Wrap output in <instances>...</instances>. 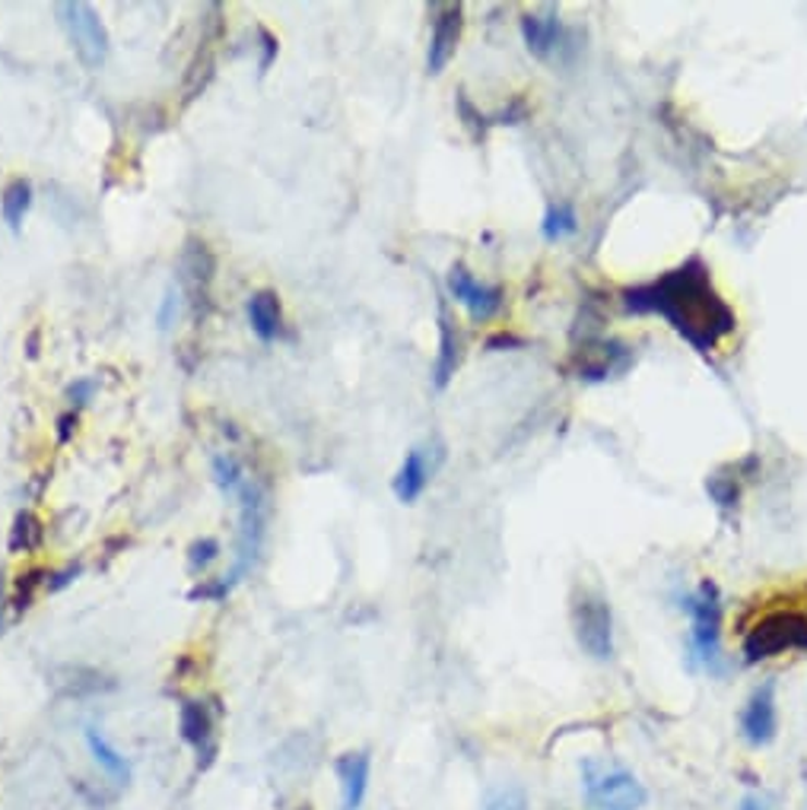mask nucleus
I'll list each match as a JSON object with an SVG mask.
<instances>
[{
    "instance_id": "f257e3e1",
    "label": "nucleus",
    "mask_w": 807,
    "mask_h": 810,
    "mask_svg": "<svg viewBox=\"0 0 807 810\" xmlns=\"http://www.w3.org/2000/svg\"><path fill=\"white\" fill-rule=\"evenodd\" d=\"M624 309L633 315H661L694 350L709 353L737 328L732 305L715 293L709 267L684 261L664 277L624 290Z\"/></svg>"
},
{
    "instance_id": "f03ea898",
    "label": "nucleus",
    "mask_w": 807,
    "mask_h": 810,
    "mask_svg": "<svg viewBox=\"0 0 807 810\" xmlns=\"http://www.w3.org/2000/svg\"><path fill=\"white\" fill-rule=\"evenodd\" d=\"M785 652H807V614L802 610H772L744 632L740 655L747 664L770 662Z\"/></svg>"
},
{
    "instance_id": "7ed1b4c3",
    "label": "nucleus",
    "mask_w": 807,
    "mask_h": 810,
    "mask_svg": "<svg viewBox=\"0 0 807 810\" xmlns=\"http://www.w3.org/2000/svg\"><path fill=\"white\" fill-rule=\"evenodd\" d=\"M684 610L690 614V649L706 670H722V594L712 579H702L694 594L684 597Z\"/></svg>"
},
{
    "instance_id": "20e7f679",
    "label": "nucleus",
    "mask_w": 807,
    "mask_h": 810,
    "mask_svg": "<svg viewBox=\"0 0 807 810\" xmlns=\"http://www.w3.org/2000/svg\"><path fill=\"white\" fill-rule=\"evenodd\" d=\"M582 791L591 810H642L649 801L646 785L624 766L586 763Z\"/></svg>"
},
{
    "instance_id": "39448f33",
    "label": "nucleus",
    "mask_w": 807,
    "mask_h": 810,
    "mask_svg": "<svg viewBox=\"0 0 807 810\" xmlns=\"http://www.w3.org/2000/svg\"><path fill=\"white\" fill-rule=\"evenodd\" d=\"M573 629L576 642L594 662L614 658V617L611 604L598 591H579L573 597Z\"/></svg>"
},
{
    "instance_id": "423d86ee",
    "label": "nucleus",
    "mask_w": 807,
    "mask_h": 810,
    "mask_svg": "<svg viewBox=\"0 0 807 810\" xmlns=\"http://www.w3.org/2000/svg\"><path fill=\"white\" fill-rule=\"evenodd\" d=\"M58 13L64 20V29L71 36V45H74L76 58L83 61V68L99 71L109 58V29L103 16L89 3H80V0L61 3Z\"/></svg>"
},
{
    "instance_id": "0eeeda50",
    "label": "nucleus",
    "mask_w": 807,
    "mask_h": 810,
    "mask_svg": "<svg viewBox=\"0 0 807 810\" xmlns=\"http://www.w3.org/2000/svg\"><path fill=\"white\" fill-rule=\"evenodd\" d=\"M239 499H242V528H239V563L232 569V579H239L242 572L255 566L261 544H264V531H267V516H270V499H267L264 483L245 480V486L239 489Z\"/></svg>"
},
{
    "instance_id": "6e6552de",
    "label": "nucleus",
    "mask_w": 807,
    "mask_h": 810,
    "mask_svg": "<svg viewBox=\"0 0 807 810\" xmlns=\"http://www.w3.org/2000/svg\"><path fill=\"white\" fill-rule=\"evenodd\" d=\"M445 283H448L451 299L461 302L474 322H486V318H493V315L503 309V287L480 283V280H474V274H471L465 264H451Z\"/></svg>"
},
{
    "instance_id": "1a4fd4ad",
    "label": "nucleus",
    "mask_w": 807,
    "mask_h": 810,
    "mask_svg": "<svg viewBox=\"0 0 807 810\" xmlns=\"http://www.w3.org/2000/svg\"><path fill=\"white\" fill-rule=\"evenodd\" d=\"M779 732V712H775V684H760L740 712V735L750 747H767Z\"/></svg>"
},
{
    "instance_id": "9d476101",
    "label": "nucleus",
    "mask_w": 807,
    "mask_h": 810,
    "mask_svg": "<svg viewBox=\"0 0 807 810\" xmlns=\"http://www.w3.org/2000/svg\"><path fill=\"white\" fill-rule=\"evenodd\" d=\"M179 732L184 743L194 747L197 766L207 770L217 760V737H214V712L204 700H184L179 709Z\"/></svg>"
},
{
    "instance_id": "9b49d317",
    "label": "nucleus",
    "mask_w": 807,
    "mask_h": 810,
    "mask_svg": "<svg viewBox=\"0 0 807 810\" xmlns=\"http://www.w3.org/2000/svg\"><path fill=\"white\" fill-rule=\"evenodd\" d=\"M576 372L579 378L586 382H604L611 378L614 372H624L633 360V353L626 350L624 343L617 340H586L579 350H576Z\"/></svg>"
},
{
    "instance_id": "f8f14e48",
    "label": "nucleus",
    "mask_w": 807,
    "mask_h": 810,
    "mask_svg": "<svg viewBox=\"0 0 807 810\" xmlns=\"http://www.w3.org/2000/svg\"><path fill=\"white\" fill-rule=\"evenodd\" d=\"M461 26H465V10L461 3H448L433 23V38H430V51H426V68L430 74H442L445 64L455 58L458 51V38H461Z\"/></svg>"
},
{
    "instance_id": "ddd939ff",
    "label": "nucleus",
    "mask_w": 807,
    "mask_h": 810,
    "mask_svg": "<svg viewBox=\"0 0 807 810\" xmlns=\"http://www.w3.org/2000/svg\"><path fill=\"white\" fill-rule=\"evenodd\" d=\"M521 38L534 58L551 61L566 48V26L556 13H528L521 16Z\"/></svg>"
},
{
    "instance_id": "4468645a",
    "label": "nucleus",
    "mask_w": 807,
    "mask_h": 810,
    "mask_svg": "<svg viewBox=\"0 0 807 810\" xmlns=\"http://www.w3.org/2000/svg\"><path fill=\"white\" fill-rule=\"evenodd\" d=\"M214 267H217V264H214L210 249H207L204 242L191 239L182 255V270H184V283H188V290H191V302H194V309H197V312H201V302L207 305V299H210Z\"/></svg>"
},
{
    "instance_id": "2eb2a0df",
    "label": "nucleus",
    "mask_w": 807,
    "mask_h": 810,
    "mask_svg": "<svg viewBox=\"0 0 807 810\" xmlns=\"http://www.w3.org/2000/svg\"><path fill=\"white\" fill-rule=\"evenodd\" d=\"M369 773H372V757L366 750L344 753L337 760V778H340V795H344V810H360L366 801Z\"/></svg>"
},
{
    "instance_id": "dca6fc26",
    "label": "nucleus",
    "mask_w": 807,
    "mask_h": 810,
    "mask_svg": "<svg viewBox=\"0 0 807 810\" xmlns=\"http://www.w3.org/2000/svg\"><path fill=\"white\" fill-rule=\"evenodd\" d=\"M430 474H433V468H430L426 451H423V448H410V451L404 455L398 474H395V483H392L395 496L401 499L404 506L417 503V499L423 496V489L430 486Z\"/></svg>"
},
{
    "instance_id": "f3484780",
    "label": "nucleus",
    "mask_w": 807,
    "mask_h": 810,
    "mask_svg": "<svg viewBox=\"0 0 807 810\" xmlns=\"http://www.w3.org/2000/svg\"><path fill=\"white\" fill-rule=\"evenodd\" d=\"M249 325L255 331L257 340L270 343L284 334V309H280V295L274 290H257L249 295Z\"/></svg>"
},
{
    "instance_id": "a211bd4d",
    "label": "nucleus",
    "mask_w": 807,
    "mask_h": 810,
    "mask_svg": "<svg viewBox=\"0 0 807 810\" xmlns=\"http://www.w3.org/2000/svg\"><path fill=\"white\" fill-rule=\"evenodd\" d=\"M33 207V182L29 179H13L7 182L3 194H0V217L7 222V229L13 235L23 232V220Z\"/></svg>"
},
{
    "instance_id": "6ab92c4d",
    "label": "nucleus",
    "mask_w": 807,
    "mask_h": 810,
    "mask_svg": "<svg viewBox=\"0 0 807 810\" xmlns=\"http://www.w3.org/2000/svg\"><path fill=\"white\" fill-rule=\"evenodd\" d=\"M461 360V337L455 334V325L448 322L445 305L439 309V356H436V388H445Z\"/></svg>"
},
{
    "instance_id": "aec40b11",
    "label": "nucleus",
    "mask_w": 807,
    "mask_h": 810,
    "mask_svg": "<svg viewBox=\"0 0 807 810\" xmlns=\"http://www.w3.org/2000/svg\"><path fill=\"white\" fill-rule=\"evenodd\" d=\"M86 747H89V753H93V760L106 770V773L111 775V778H118V782H128V775H131V770H128V760L111 747L109 740L106 737L99 735L96 728H86Z\"/></svg>"
},
{
    "instance_id": "412c9836",
    "label": "nucleus",
    "mask_w": 807,
    "mask_h": 810,
    "mask_svg": "<svg viewBox=\"0 0 807 810\" xmlns=\"http://www.w3.org/2000/svg\"><path fill=\"white\" fill-rule=\"evenodd\" d=\"M41 544V521L33 512H20L10 528V553H29Z\"/></svg>"
},
{
    "instance_id": "4be33fe9",
    "label": "nucleus",
    "mask_w": 807,
    "mask_h": 810,
    "mask_svg": "<svg viewBox=\"0 0 807 810\" xmlns=\"http://www.w3.org/2000/svg\"><path fill=\"white\" fill-rule=\"evenodd\" d=\"M541 232L547 242H556L569 232H576V210L573 204H551L547 214H544V222H541Z\"/></svg>"
},
{
    "instance_id": "5701e85b",
    "label": "nucleus",
    "mask_w": 807,
    "mask_h": 810,
    "mask_svg": "<svg viewBox=\"0 0 807 810\" xmlns=\"http://www.w3.org/2000/svg\"><path fill=\"white\" fill-rule=\"evenodd\" d=\"M214 477L220 483L222 493H229V496H239V489L245 486V471H242V464L232 458V455H217L214 458Z\"/></svg>"
},
{
    "instance_id": "b1692460",
    "label": "nucleus",
    "mask_w": 807,
    "mask_h": 810,
    "mask_svg": "<svg viewBox=\"0 0 807 810\" xmlns=\"http://www.w3.org/2000/svg\"><path fill=\"white\" fill-rule=\"evenodd\" d=\"M217 559H220V541H217V537H201V541H194L191 551H188V566H191V572H204V569H210Z\"/></svg>"
},
{
    "instance_id": "393cba45",
    "label": "nucleus",
    "mask_w": 807,
    "mask_h": 810,
    "mask_svg": "<svg viewBox=\"0 0 807 810\" xmlns=\"http://www.w3.org/2000/svg\"><path fill=\"white\" fill-rule=\"evenodd\" d=\"M490 810H528V798H525V791L521 788H499L493 798H490Z\"/></svg>"
},
{
    "instance_id": "a878e982",
    "label": "nucleus",
    "mask_w": 807,
    "mask_h": 810,
    "mask_svg": "<svg viewBox=\"0 0 807 810\" xmlns=\"http://www.w3.org/2000/svg\"><path fill=\"white\" fill-rule=\"evenodd\" d=\"M236 582H239V579H232V576H229V579H220V582H204V585H197V589L191 591L188 597H191V601H222V597L232 591Z\"/></svg>"
},
{
    "instance_id": "bb28decb",
    "label": "nucleus",
    "mask_w": 807,
    "mask_h": 810,
    "mask_svg": "<svg viewBox=\"0 0 807 810\" xmlns=\"http://www.w3.org/2000/svg\"><path fill=\"white\" fill-rule=\"evenodd\" d=\"M179 305H182V299H179V293L169 287L166 295H162V302H159V315H156L159 331H169V328L176 325V318H179Z\"/></svg>"
},
{
    "instance_id": "cd10ccee",
    "label": "nucleus",
    "mask_w": 807,
    "mask_h": 810,
    "mask_svg": "<svg viewBox=\"0 0 807 810\" xmlns=\"http://www.w3.org/2000/svg\"><path fill=\"white\" fill-rule=\"evenodd\" d=\"M38 576H45V572H29V576H23V582L16 585V597H13V607L23 614L29 604H33V594H36V585L41 582Z\"/></svg>"
},
{
    "instance_id": "c85d7f7f",
    "label": "nucleus",
    "mask_w": 807,
    "mask_h": 810,
    "mask_svg": "<svg viewBox=\"0 0 807 810\" xmlns=\"http://www.w3.org/2000/svg\"><path fill=\"white\" fill-rule=\"evenodd\" d=\"M96 388H99V385H96V378H76L74 385L68 388V401L74 404V410L76 407L89 404V401H93V395H96Z\"/></svg>"
},
{
    "instance_id": "c756f323",
    "label": "nucleus",
    "mask_w": 807,
    "mask_h": 810,
    "mask_svg": "<svg viewBox=\"0 0 807 810\" xmlns=\"http://www.w3.org/2000/svg\"><path fill=\"white\" fill-rule=\"evenodd\" d=\"M80 572H83V566H80V563H76V566H68V569H61V572H51V576L45 572V589L48 591L68 589Z\"/></svg>"
},
{
    "instance_id": "7c9ffc66",
    "label": "nucleus",
    "mask_w": 807,
    "mask_h": 810,
    "mask_svg": "<svg viewBox=\"0 0 807 810\" xmlns=\"http://www.w3.org/2000/svg\"><path fill=\"white\" fill-rule=\"evenodd\" d=\"M257 38H261V61H257V68H261V74H267L270 61L277 58V36H270L267 29H257Z\"/></svg>"
},
{
    "instance_id": "2f4dec72",
    "label": "nucleus",
    "mask_w": 807,
    "mask_h": 810,
    "mask_svg": "<svg viewBox=\"0 0 807 810\" xmlns=\"http://www.w3.org/2000/svg\"><path fill=\"white\" fill-rule=\"evenodd\" d=\"M737 810H775V801H772V795H767V791H750V795L740 798Z\"/></svg>"
},
{
    "instance_id": "473e14b6",
    "label": "nucleus",
    "mask_w": 807,
    "mask_h": 810,
    "mask_svg": "<svg viewBox=\"0 0 807 810\" xmlns=\"http://www.w3.org/2000/svg\"><path fill=\"white\" fill-rule=\"evenodd\" d=\"M76 430V410H68V413H61L58 416V443H71V436H74Z\"/></svg>"
},
{
    "instance_id": "72a5a7b5",
    "label": "nucleus",
    "mask_w": 807,
    "mask_h": 810,
    "mask_svg": "<svg viewBox=\"0 0 807 810\" xmlns=\"http://www.w3.org/2000/svg\"><path fill=\"white\" fill-rule=\"evenodd\" d=\"M3 610H7V594H3V579H0V629H3Z\"/></svg>"
},
{
    "instance_id": "f704fd0d",
    "label": "nucleus",
    "mask_w": 807,
    "mask_h": 810,
    "mask_svg": "<svg viewBox=\"0 0 807 810\" xmlns=\"http://www.w3.org/2000/svg\"><path fill=\"white\" fill-rule=\"evenodd\" d=\"M36 347H38V334H33V337H29V356H36L38 353Z\"/></svg>"
}]
</instances>
